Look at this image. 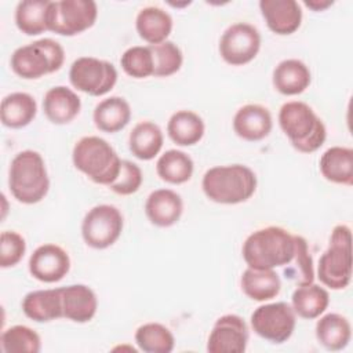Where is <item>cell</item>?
I'll list each match as a JSON object with an SVG mask.
<instances>
[{
  "instance_id": "83f0119b",
  "label": "cell",
  "mask_w": 353,
  "mask_h": 353,
  "mask_svg": "<svg viewBox=\"0 0 353 353\" xmlns=\"http://www.w3.org/2000/svg\"><path fill=\"white\" fill-rule=\"evenodd\" d=\"M205 132L203 119L193 110H178L167 123V134L178 146H193L201 141Z\"/></svg>"
},
{
  "instance_id": "ab89813d",
  "label": "cell",
  "mask_w": 353,
  "mask_h": 353,
  "mask_svg": "<svg viewBox=\"0 0 353 353\" xmlns=\"http://www.w3.org/2000/svg\"><path fill=\"white\" fill-rule=\"evenodd\" d=\"M303 4L313 11H324L334 4L332 0H305Z\"/></svg>"
},
{
  "instance_id": "6da1fadb",
  "label": "cell",
  "mask_w": 353,
  "mask_h": 353,
  "mask_svg": "<svg viewBox=\"0 0 353 353\" xmlns=\"http://www.w3.org/2000/svg\"><path fill=\"white\" fill-rule=\"evenodd\" d=\"M294 251V234L280 226H268L252 232L241 248L247 266L261 270L285 266L292 259Z\"/></svg>"
},
{
  "instance_id": "f1b7e54d",
  "label": "cell",
  "mask_w": 353,
  "mask_h": 353,
  "mask_svg": "<svg viewBox=\"0 0 353 353\" xmlns=\"http://www.w3.org/2000/svg\"><path fill=\"white\" fill-rule=\"evenodd\" d=\"M163 143L164 137L161 128L149 120L135 124L128 137L130 152L143 161L154 159L160 153Z\"/></svg>"
},
{
  "instance_id": "5bb4252c",
  "label": "cell",
  "mask_w": 353,
  "mask_h": 353,
  "mask_svg": "<svg viewBox=\"0 0 353 353\" xmlns=\"http://www.w3.org/2000/svg\"><path fill=\"white\" fill-rule=\"evenodd\" d=\"M29 273L41 283H58L70 270L69 254L59 245L47 243L39 245L29 258Z\"/></svg>"
},
{
  "instance_id": "ffe728a7",
  "label": "cell",
  "mask_w": 353,
  "mask_h": 353,
  "mask_svg": "<svg viewBox=\"0 0 353 353\" xmlns=\"http://www.w3.org/2000/svg\"><path fill=\"white\" fill-rule=\"evenodd\" d=\"M22 312L36 323H48L63 317L61 288L28 292L22 299Z\"/></svg>"
},
{
  "instance_id": "9a60e30c",
  "label": "cell",
  "mask_w": 353,
  "mask_h": 353,
  "mask_svg": "<svg viewBox=\"0 0 353 353\" xmlns=\"http://www.w3.org/2000/svg\"><path fill=\"white\" fill-rule=\"evenodd\" d=\"M259 10L268 28L280 36L295 33L302 23V8L295 0H261Z\"/></svg>"
},
{
  "instance_id": "d6a6232c",
  "label": "cell",
  "mask_w": 353,
  "mask_h": 353,
  "mask_svg": "<svg viewBox=\"0 0 353 353\" xmlns=\"http://www.w3.org/2000/svg\"><path fill=\"white\" fill-rule=\"evenodd\" d=\"M135 343L145 353H171L175 346L174 334L160 323H145L135 331Z\"/></svg>"
},
{
  "instance_id": "e0dca14e",
  "label": "cell",
  "mask_w": 353,
  "mask_h": 353,
  "mask_svg": "<svg viewBox=\"0 0 353 353\" xmlns=\"http://www.w3.org/2000/svg\"><path fill=\"white\" fill-rule=\"evenodd\" d=\"M183 212L182 197L171 189L153 190L145 203V214L150 223L159 228L175 225Z\"/></svg>"
},
{
  "instance_id": "484cf974",
  "label": "cell",
  "mask_w": 353,
  "mask_h": 353,
  "mask_svg": "<svg viewBox=\"0 0 353 353\" xmlns=\"http://www.w3.org/2000/svg\"><path fill=\"white\" fill-rule=\"evenodd\" d=\"M241 290L252 301L266 302L276 298L281 290V280L274 269L247 268L241 274Z\"/></svg>"
},
{
  "instance_id": "74e56055",
  "label": "cell",
  "mask_w": 353,
  "mask_h": 353,
  "mask_svg": "<svg viewBox=\"0 0 353 353\" xmlns=\"http://www.w3.org/2000/svg\"><path fill=\"white\" fill-rule=\"evenodd\" d=\"M26 252L25 239L14 232L4 230L0 234V266L3 269L18 265Z\"/></svg>"
},
{
  "instance_id": "8d00e7d4",
  "label": "cell",
  "mask_w": 353,
  "mask_h": 353,
  "mask_svg": "<svg viewBox=\"0 0 353 353\" xmlns=\"http://www.w3.org/2000/svg\"><path fill=\"white\" fill-rule=\"evenodd\" d=\"M149 47L153 54V76L168 77L181 69L183 62V54L175 43L167 40L164 43Z\"/></svg>"
},
{
  "instance_id": "8992f818",
  "label": "cell",
  "mask_w": 353,
  "mask_h": 353,
  "mask_svg": "<svg viewBox=\"0 0 353 353\" xmlns=\"http://www.w3.org/2000/svg\"><path fill=\"white\" fill-rule=\"evenodd\" d=\"M317 277L331 290H343L350 284L352 230L347 225H336L332 229L328 247L319 259Z\"/></svg>"
},
{
  "instance_id": "1f68e13d",
  "label": "cell",
  "mask_w": 353,
  "mask_h": 353,
  "mask_svg": "<svg viewBox=\"0 0 353 353\" xmlns=\"http://www.w3.org/2000/svg\"><path fill=\"white\" fill-rule=\"evenodd\" d=\"M48 0H23L15 8V25L26 36L48 30Z\"/></svg>"
},
{
  "instance_id": "277c9868",
  "label": "cell",
  "mask_w": 353,
  "mask_h": 353,
  "mask_svg": "<svg viewBox=\"0 0 353 353\" xmlns=\"http://www.w3.org/2000/svg\"><path fill=\"white\" fill-rule=\"evenodd\" d=\"M8 188L22 204H36L47 196L50 178L39 152L28 149L15 154L8 170Z\"/></svg>"
},
{
  "instance_id": "4316f807",
  "label": "cell",
  "mask_w": 353,
  "mask_h": 353,
  "mask_svg": "<svg viewBox=\"0 0 353 353\" xmlns=\"http://www.w3.org/2000/svg\"><path fill=\"white\" fill-rule=\"evenodd\" d=\"M316 338L327 350L338 352L345 349L352 338L349 320L339 313H327L316 323Z\"/></svg>"
},
{
  "instance_id": "f546056e",
  "label": "cell",
  "mask_w": 353,
  "mask_h": 353,
  "mask_svg": "<svg viewBox=\"0 0 353 353\" xmlns=\"http://www.w3.org/2000/svg\"><path fill=\"white\" fill-rule=\"evenodd\" d=\"M330 305L328 291L314 283L298 285L291 296V306L296 316L313 320L319 319Z\"/></svg>"
},
{
  "instance_id": "f35d334b",
  "label": "cell",
  "mask_w": 353,
  "mask_h": 353,
  "mask_svg": "<svg viewBox=\"0 0 353 353\" xmlns=\"http://www.w3.org/2000/svg\"><path fill=\"white\" fill-rule=\"evenodd\" d=\"M142 182L143 175L139 165L130 160H121L120 172L108 188L120 196H130L139 190Z\"/></svg>"
},
{
  "instance_id": "e575fe53",
  "label": "cell",
  "mask_w": 353,
  "mask_h": 353,
  "mask_svg": "<svg viewBox=\"0 0 353 353\" xmlns=\"http://www.w3.org/2000/svg\"><path fill=\"white\" fill-rule=\"evenodd\" d=\"M1 350L6 353H39L41 350L40 335L28 325H12L1 332Z\"/></svg>"
},
{
  "instance_id": "d4e9b609",
  "label": "cell",
  "mask_w": 353,
  "mask_h": 353,
  "mask_svg": "<svg viewBox=\"0 0 353 353\" xmlns=\"http://www.w3.org/2000/svg\"><path fill=\"white\" fill-rule=\"evenodd\" d=\"M321 175L338 185H353V150L345 146H331L320 157Z\"/></svg>"
},
{
  "instance_id": "7402d4cb",
  "label": "cell",
  "mask_w": 353,
  "mask_h": 353,
  "mask_svg": "<svg viewBox=\"0 0 353 353\" xmlns=\"http://www.w3.org/2000/svg\"><path fill=\"white\" fill-rule=\"evenodd\" d=\"M172 25V17L165 10L153 6L142 8L135 19V28L139 37L149 43V46L167 41Z\"/></svg>"
},
{
  "instance_id": "ba28073f",
  "label": "cell",
  "mask_w": 353,
  "mask_h": 353,
  "mask_svg": "<svg viewBox=\"0 0 353 353\" xmlns=\"http://www.w3.org/2000/svg\"><path fill=\"white\" fill-rule=\"evenodd\" d=\"M98 17L92 0H59L48 7V30L59 36H76L90 29Z\"/></svg>"
},
{
  "instance_id": "d590c367",
  "label": "cell",
  "mask_w": 353,
  "mask_h": 353,
  "mask_svg": "<svg viewBox=\"0 0 353 353\" xmlns=\"http://www.w3.org/2000/svg\"><path fill=\"white\" fill-rule=\"evenodd\" d=\"M120 65L125 74L134 79H146L153 76V54L149 46H134L127 48L121 58Z\"/></svg>"
},
{
  "instance_id": "3957f363",
  "label": "cell",
  "mask_w": 353,
  "mask_h": 353,
  "mask_svg": "<svg viewBox=\"0 0 353 353\" xmlns=\"http://www.w3.org/2000/svg\"><path fill=\"white\" fill-rule=\"evenodd\" d=\"M279 124L290 143L301 153L319 150L327 138L323 120L302 101L285 102L279 112Z\"/></svg>"
},
{
  "instance_id": "8fae6325",
  "label": "cell",
  "mask_w": 353,
  "mask_h": 353,
  "mask_svg": "<svg viewBox=\"0 0 353 353\" xmlns=\"http://www.w3.org/2000/svg\"><path fill=\"white\" fill-rule=\"evenodd\" d=\"M252 331L272 343L287 342L294 334L296 314L287 302H273L258 306L251 314Z\"/></svg>"
},
{
  "instance_id": "4fadbf2b",
  "label": "cell",
  "mask_w": 353,
  "mask_h": 353,
  "mask_svg": "<svg viewBox=\"0 0 353 353\" xmlns=\"http://www.w3.org/2000/svg\"><path fill=\"white\" fill-rule=\"evenodd\" d=\"M248 327L243 317L237 314L221 316L207 341L210 353H243L248 345Z\"/></svg>"
},
{
  "instance_id": "44dd1931",
  "label": "cell",
  "mask_w": 353,
  "mask_h": 353,
  "mask_svg": "<svg viewBox=\"0 0 353 353\" xmlns=\"http://www.w3.org/2000/svg\"><path fill=\"white\" fill-rule=\"evenodd\" d=\"M273 87L283 95L291 97L302 94L309 88L312 74L306 63L299 59L290 58L277 63L272 76Z\"/></svg>"
},
{
  "instance_id": "d6986e66",
  "label": "cell",
  "mask_w": 353,
  "mask_h": 353,
  "mask_svg": "<svg viewBox=\"0 0 353 353\" xmlns=\"http://www.w3.org/2000/svg\"><path fill=\"white\" fill-rule=\"evenodd\" d=\"M81 109L80 97L65 85L50 88L43 98V112L52 124H68L73 121Z\"/></svg>"
},
{
  "instance_id": "7a4b0ae2",
  "label": "cell",
  "mask_w": 353,
  "mask_h": 353,
  "mask_svg": "<svg viewBox=\"0 0 353 353\" xmlns=\"http://www.w3.org/2000/svg\"><path fill=\"white\" fill-rule=\"evenodd\" d=\"M256 175L244 164L215 165L205 171L201 188L207 199L218 204H240L256 190Z\"/></svg>"
},
{
  "instance_id": "836d02e7",
  "label": "cell",
  "mask_w": 353,
  "mask_h": 353,
  "mask_svg": "<svg viewBox=\"0 0 353 353\" xmlns=\"http://www.w3.org/2000/svg\"><path fill=\"white\" fill-rule=\"evenodd\" d=\"M294 240H295L294 256L290 261V263L285 265L287 268L284 269V274L296 285H306L314 281L313 258L309 252L307 241L305 237L294 234Z\"/></svg>"
},
{
  "instance_id": "4dcf8cb0",
  "label": "cell",
  "mask_w": 353,
  "mask_h": 353,
  "mask_svg": "<svg viewBox=\"0 0 353 353\" xmlns=\"http://www.w3.org/2000/svg\"><path fill=\"white\" fill-rule=\"evenodd\" d=\"M194 170L192 157L183 150H165L156 163V172L161 181L171 185H181L188 182Z\"/></svg>"
},
{
  "instance_id": "7c38bea8",
  "label": "cell",
  "mask_w": 353,
  "mask_h": 353,
  "mask_svg": "<svg viewBox=\"0 0 353 353\" xmlns=\"http://www.w3.org/2000/svg\"><path fill=\"white\" fill-rule=\"evenodd\" d=\"M219 55L232 66H243L251 62L261 50V33L247 22L230 25L221 36Z\"/></svg>"
},
{
  "instance_id": "2e32d148",
  "label": "cell",
  "mask_w": 353,
  "mask_h": 353,
  "mask_svg": "<svg viewBox=\"0 0 353 353\" xmlns=\"http://www.w3.org/2000/svg\"><path fill=\"white\" fill-rule=\"evenodd\" d=\"M273 128V119L268 108L259 103L241 106L233 117V131L248 142H258L266 138Z\"/></svg>"
},
{
  "instance_id": "5b68a950",
  "label": "cell",
  "mask_w": 353,
  "mask_h": 353,
  "mask_svg": "<svg viewBox=\"0 0 353 353\" xmlns=\"http://www.w3.org/2000/svg\"><path fill=\"white\" fill-rule=\"evenodd\" d=\"M73 165L98 185L109 186L119 175L121 159L103 138L88 135L80 138L72 152Z\"/></svg>"
},
{
  "instance_id": "9c48e42d",
  "label": "cell",
  "mask_w": 353,
  "mask_h": 353,
  "mask_svg": "<svg viewBox=\"0 0 353 353\" xmlns=\"http://www.w3.org/2000/svg\"><path fill=\"white\" fill-rule=\"evenodd\" d=\"M70 84L91 97L108 94L117 83V70L113 63L95 57H80L69 69Z\"/></svg>"
},
{
  "instance_id": "52a82bcc",
  "label": "cell",
  "mask_w": 353,
  "mask_h": 353,
  "mask_svg": "<svg viewBox=\"0 0 353 353\" xmlns=\"http://www.w3.org/2000/svg\"><path fill=\"white\" fill-rule=\"evenodd\" d=\"M63 62V47L50 37L18 47L10 59L12 72L25 80L40 79L46 74L58 72Z\"/></svg>"
},
{
  "instance_id": "ac0fdd59",
  "label": "cell",
  "mask_w": 353,
  "mask_h": 353,
  "mask_svg": "<svg viewBox=\"0 0 353 353\" xmlns=\"http://www.w3.org/2000/svg\"><path fill=\"white\" fill-rule=\"evenodd\" d=\"M63 317L73 323H88L98 309L94 290L85 284H70L61 288Z\"/></svg>"
},
{
  "instance_id": "cb8c5ba5",
  "label": "cell",
  "mask_w": 353,
  "mask_h": 353,
  "mask_svg": "<svg viewBox=\"0 0 353 353\" xmlns=\"http://www.w3.org/2000/svg\"><path fill=\"white\" fill-rule=\"evenodd\" d=\"M92 120L95 127L108 134L121 131L131 120V106L123 97L102 99L94 109Z\"/></svg>"
},
{
  "instance_id": "30bf717a",
  "label": "cell",
  "mask_w": 353,
  "mask_h": 353,
  "mask_svg": "<svg viewBox=\"0 0 353 353\" xmlns=\"http://www.w3.org/2000/svg\"><path fill=\"white\" fill-rule=\"evenodd\" d=\"M124 226L120 210L110 204H99L88 210L81 222L84 243L95 250H105L113 245Z\"/></svg>"
},
{
  "instance_id": "603a6c76",
  "label": "cell",
  "mask_w": 353,
  "mask_h": 353,
  "mask_svg": "<svg viewBox=\"0 0 353 353\" xmlns=\"http://www.w3.org/2000/svg\"><path fill=\"white\" fill-rule=\"evenodd\" d=\"M37 113L36 99L28 92H11L1 99L0 120L4 127L23 128L29 125Z\"/></svg>"
}]
</instances>
